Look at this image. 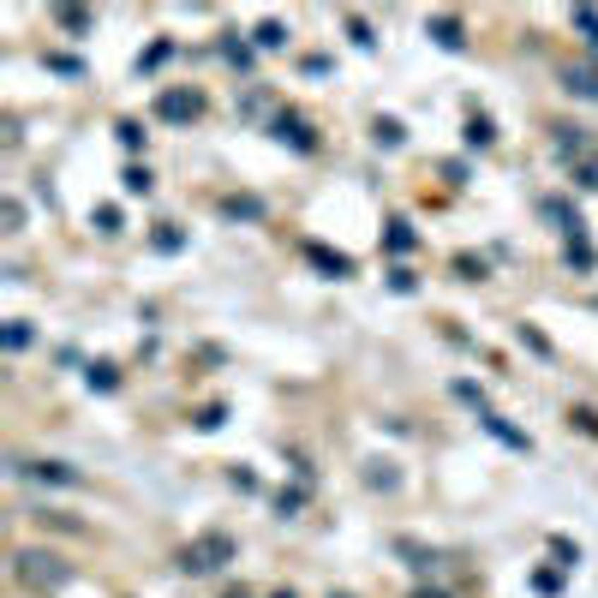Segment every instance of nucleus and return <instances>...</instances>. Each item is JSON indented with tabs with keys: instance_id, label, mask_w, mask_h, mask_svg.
<instances>
[{
	"instance_id": "1",
	"label": "nucleus",
	"mask_w": 598,
	"mask_h": 598,
	"mask_svg": "<svg viewBox=\"0 0 598 598\" xmlns=\"http://www.w3.org/2000/svg\"><path fill=\"white\" fill-rule=\"evenodd\" d=\"M162 114H168V120H186V114H198V96H162Z\"/></svg>"
},
{
	"instance_id": "2",
	"label": "nucleus",
	"mask_w": 598,
	"mask_h": 598,
	"mask_svg": "<svg viewBox=\"0 0 598 598\" xmlns=\"http://www.w3.org/2000/svg\"><path fill=\"white\" fill-rule=\"evenodd\" d=\"M437 42H443V48H461V30H455V18H437Z\"/></svg>"
}]
</instances>
